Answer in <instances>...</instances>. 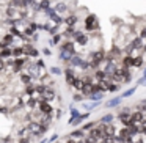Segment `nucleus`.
<instances>
[{"label":"nucleus","instance_id":"nucleus-15","mask_svg":"<svg viewBox=\"0 0 146 143\" xmlns=\"http://www.w3.org/2000/svg\"><path fill=\"white\" fill-rule=\"evenodd\" d=\"M77 21H79V17H77L76 14H71L69 17H66V24H68L69 27H74V24H76Z\"/></svg>","mask_w":146,"mask_h":143},{"label":"nucleus","instance_id":"nucleus-35","mask_svg":"<svg viewBox=\"0 0 146 143\" xmlns=\"http://www.w3.org/2000/svg\"><path fill=\"white\" fill-rule=\"evenodd\" d=\"M42 52H44L46 55H50V51H49V49H44V51H42Z\"/></svg>","mask_w":146,"mask_h":143},{"label":"nucleus","instance_id":"nucleus-24","mask_svg":"<svg viewBox=\"0 0 146 143\" xmlns=\"http://www.w3.org/2000/svg\"><path fill=\"white\" fill-rule=\"evenodd\" d=\"M107 88H108V91H118V90H119V85H115V83H108Z\"/></svg>","mask_w":146,"mask_h":143},{"label":"nucleus","instance_id":"nucleus-18","mask_svg":"<svg viewBox=\"0 0 146 143\" xmlns=\"http://www.w3.org/2000/svg\"><path fill=\"white\" fill-rule=\"evenodd\" d=\"M11 55H14L16 58H19L21 55H24V49H22V47H16V49H13V51H11Z\"/></svg>","mask_w":146,"mask_h":143},{"label":"nucleus","instance_id":"nucleus-12","mask_svg":"<svg viewBox=\"0 0 146 143\" xmlns=\"http://www.w3.org/2000/svg\"><path fill=\"white\" fill-rule=\"evenodd\" d=\"M55 11H58V13H66V11H68V5L63 3V2H58V3L55 5Z\"/></svg>","mask_w":146,"mask_h":143},{"label":"nucleus","instance_id":"nucleus-14","mask_svg":"<svg viewBox=\"0 0 146 143\" xmlns=\"http://www.w3.org/2000/svg\"><path fill=\"white\" fill-rule=\"evenodd\" d=\"M104 134H105V137H113L115 135V127L113 126H104Z\"/></svg>","mask_w":146,"mask_h":143},{"label":"nucleus","instance_id":"nucleus-34","mask_svg":"<svg viewBox=\"0 0 146 143\" xmlns=\"http://www.w3.org/2000/svg\"><path fill=\"white\" fill-rule=\"evenodd\" d=\"M74 99H76V101H79V99H82V96H80V94H76V96H74Z\"/></svg>","mask_w":146,"mask_h":143},{"label":"nucleus","instance_id":"nucleus-7","mask_svg":"<svg viewBox=\"0 0 146 143\" xmlns=\"http://www.w3.org/2000/svg\"><path fill=\"white\" fill-rule=\"evenodd\" d=\"M13 39L14 38H13V35H11V33H10V35H5L3 38H2V41H0V47H8V46L13 43Z\"/></svg>","mask_w":146,"mask_h":143},{"label":"nucleus","instance_id":"nucleus-13","mask_svg":"<svg viewBox=\"0 0 146 143\" xmlns=\"http://www.w3.org/2000/svg\"><path fill=\"white\" fill-rule=\"evenodd\" d=\"M71 85H72L76 90H82L83 88V80L79 79V77H76V79L72 80V83H71Z\"/></svg>","mask_w":146,"mask_h":143},{"label":"nucleus","instance_id":"nucleus-37","mask_svg":"<svg viewBox=\"0 0 146 143\" xmlns=\"http://www.w3.org/2000/svg\"><path fill=\"white\" fill-rule=\"evenodd\" d=\"M145 51H146V46H145Z\"/></svg>","mask_w":146,"mask_h":143},{"label":"nucleus","instance_id":"nucleus-2","mask_svg":"<svg viewBox=\"0 0 146 143\" xmlns=\"http://www.w3.org/2000/svg\"><path fill=\"white\" fill-rule=\"evenodd\" d=\"M38 107H39V110H41L42 115H50L52 113V107L46 101H38Z\"/></svg>","mask_w":146,"mask_h":143},{"label":"nucleus","instance_id":"nucleus-21","mask_svg":"<svg viewBox=\"0 0 146 143\" xmlns=\"http://www.w3.org/2000/svg\"><path fill=\"white\" fill-rule=\"evenodd\" d=\"M25 94H29V96L35 94V86H33V85H30V83H29V85L25 86Z\"/></svg>","mask_w":146,"mask_h":143},{"label":"nucleus","instance_id":"nucleus-22","mask_svg":"<svg viewBox=\"0 0 146 143\" xmlns=\"http://www.w3.org/2000/svg\"><path fill=\"white\" fill-rule=\"evenodd\" d=\"M141 65H143V58H141V57L133 58V66H135V68H140Z\"/></svg>","mask_w":146,"mask_h":143},{"label":"nucleus","instance_id":"nucleus-27","mask_svg":"<svg viewBox=\"0 0 146 143\" xmlns=\"http://www.w3.org/2000/svg\"><path fill=\"white\" fill-rule=\"evenodd\" d=\"M60 39H61V36H60V35H55V36H54V38H52V39H50V44H52V46H55V44H58V41H60Z\"/></svg>","mask_w":146,"mask_h":143},{"label":"nucleus","instance_id":"nucleus-10","mask_svg":"<svg viewBox=\"0 0 146 143\" xmlns=\"http://www.w3.org/2000/svg\"><path fill=\"white\" fill-rule=\"evenodd\" d=\"M61 49H63V52L69 51V54H71V55H76V49H74V44H72V43H71V41L64 43V44L61 46Z\"/></svg>","mask_w":146,"mask_h":143},{"label":"nucleus","instance_id":"nucleus-29","mask_svg":"<svg viewBox=\"0 0 146 143\" xmlns=\"http://www.w3.org/2000/svg\"><path fill=\"white\" fill-rule=\"evenodd\" d=\"M5 68H7V63H5V60H2V58H0V72H2V71H5Z\"/></svg>","mask_w":146,"mask_h":143},{"label":"nucleus","instance_id":"nucleus-5","mask_svg":"<svg viewBox=\"0 0 146 143\" xmlns=\"http://www.w3.org/2000/svg\"><path fill=\"white\" fill-rule=\"evenodd\" d=\"M104 57H105V54H104V51H98V52H93L91 54V58H93V63H101V60H104Z\"/></svg>","mask_w":146,"mask_h":143},{"label":"nucleus","instance_id":"nucleus-28","mask_svg":"<svg viewBox=\"0 0 146 143\" xmlns=\"http://www.w3.org/2000/svg\"><path fill=\"white\" fill-rule=\"evenodd\" d=\"M82 135H83V132H82V130H76V132H72V134H71V137H74V138H80Z\"/></svg>","mask_w":146,"mask_h":143},{"label":"nucleus","instance_id":"nucleus-36","mask_svg":"<svg viewBox=\"0 0 146 143\" xmlns=\"http://www.w3.org/2000/svg\"><path fill=\"white\" fill-rule=\"evenodd\" d=\"M66 143H79V142H76V140H69V142H66Z\"/></svg>","mask_w":146,"mask_h":143},{"label":"nucleus","instance_id":"nucleus-25","mask_svg":"<svg viewBox=\"0 0 146 143\" xmlns=\"http://www.w3.org/2000/svg\"><path fill=\"white\" fill-rule=\"evenodd\" d=\"M71 61H72V65L74 66H80V65H82V58H77V57H74V58H71Z\"/></svg>","mask_w":146,"mask_h":143},{"label":"nucleus","instance_id":"nucleus-8","mask_svg":"<svg viewBox=\"0 0 146 143\" xmlns=\"http://www.w3.org/2000/svg\"><path fill=\"white\" fill-rule=\"evenodd\" d=\"M46 11H47V16L50 17L52 21H55V24H60L61 22V17L57 14V11H55V10H50V8H49V10H46Z\"/></svg>","mask_w":146,"mask_h":143},{"label":"nucleus","instance_id":"nucleus-23","mask_svg":"<svg viewBox=\"0 0 146 143\" xmlns=\"http://www.w3.org/2000/svg\"><path fill=\"white\" fill-rule=\"evenodd\" d=\"M96 77H98L99 80H105V77H107V72H105V71H98V72H96Z\"/></svg>","mask_w":146,"mask_h":143},{"label":"nucleus","instance_id":"nucleus-20","mask_svg":"<svg viewBox=\"0 0 146 143\" xmlns=\"http://www.w3.org/2000/svg\"><path fill=\"white\" fill-rule=\"evenodd\" d=\"M21 80H22L24 83H27V85H29L30 82H32V74H22V76H21Z\"/></svg>","mask_w":146,"mask_h":143},{"label":"nucleus","instance_id":"nucleus-9","mask_svg":"<svg viewBox=\"0 0 146 143\" xmlns=\"http://www.w3.org/2000/svg\"><path fill=\"white\" fill-rule=\"evenodd\" d=\"M24 54L29 55V57H38L39 52L35 47H32V46H27V47H24Z\"/></svg>","mask_w":146,"mask_h":143},{"label":"nucleus","instance_id":"nucleus-6","mask_svg":"<svg viewBox=\"0 0 146 143\" xmlns=\"http://www.w3.org/2000/svg\"><path fill=\"white\" fill-rule=\"evenodd\" d=\"M54 96H55V90L46 86V90H44V93L41 94V98L44 99V101H49V99H54Z\"/></svg>","mask_w":146,"mask_h":143},{"label":"nucleus","instance_id":"nucleus-31","mask_svg":"<svg viewBox=\"0 0 146 143\" xmlns=\"http://www.w3.org/2000/svg\"><path fill=\"white\" fill-rule=\"evenodd\" d=\"M130 94H133V90H129V91H126V93H124V98H127V96H130Z\"/></svg>","mask_w":146,"mask_h":143},{"label":"nucleus","instance_id":"nucleus-19","mask_svg":"<svg viewBox=\"0 0 146 143\" xmlns=\"http://www.w3.org/2000/svg\"><path fill=\"white\" fill-rule=\"evenodd\" d=\"M123 66H124V68L133 66V58H132V57H126V58H124V61H123Z\"/></svg>","mask_w":146,"mask_h":143},{"label":"nucleus","instance_id":"nucleus-32","mask_svg":"<svg viewBox=\"0 0 146 143\" xmlns=\"http://www.w3.org/2000/svg\"><path fill=\"white\" fill-rule=\"evenodd\" d=\"M17 143H30V140H29V138H21Z\"/></svg>","mask_w":146,"mask_h":143},{"label":"nucleus","instance_id":"nucleus-17","mask_svg":"<svg viewBox=\"0 0 146 143\" xmlns=\"http://www.w3.org/2000/svg\"><path fill=\"white\" fill-rule=\"evenodd\" d=\"M130 46H132L133 49H141V47H143L141 38H135V39H133V41H132V44H130Z\"/></svg>","mask_w":146,"mask_h":143},{"label":"nucleus","instance_id":"nucleus-30","mask_svg":"<svg viewBox=\"0 0 146 143\" xmlns=\"http://www.w3.org/2000/svg\"><path fill=\"white\" fill-rule=\"evenodd\" d=\"M111 120H113V115H107V116L102 120V123H108V121H111Z\"/></svg>","mask_w":146,"mask_h":143},{"label":"nucleus","instance_id":"nucleus-33","mask_svg":"<svg viewBox=\"0 0 146 143\" xmlns=\"http://www.w3.org/2000/svg\"><path fill=\"white\" fill-rule=\"evenodd\" d=\"M52 72H54V74H60V69H58V68H54V69H52Z\"/></svg>","mask_w":146,"mask_h":143},{"label":"nucleus","instance_id":"nucleus-4","mask_svg":"<svg viewBox=\"0 0 146 143\" xmlns=\"http://www.w3.org/2000/svg\"><path fill=\"white\" fill-rule=\"evenodd\" d=\"M74 39H76V43H79L82 46H85L88 43V36H85L82 32H74Z\"/></svg>","mask_w":146,"mask_h":143},{"label":"nucleus","instance_id":"nucleus-26","mask_svg":"<svg viewBox=\"0 0 146 143\" xmlns=\"http://www.w3.org/2000/svg\"><path fill=\"white\" fill-rule=\"evenodd\" d=\"M119 101H121V98H116V99H111V101L110 102H108V107H115V105H118V104H119Z\"/></svg>","mask_w":146,"mask_h":143},{"label":"nucleus","instance_id":"nucleus-16","mask_svg":"<svg viewBox=\"0 0 146 143\" xmlns=\"http://www.w3.org/2000/svg\"><path fill=\"white\" fill-rule=\"evenodd\" d=\"M11 55V51L8 47H2V51H0V58L2 60H5V58H8Z\"/></svg>","mask_w":146,"mask_h":143},{"label":"nucleus","instance_id":"nucleus-1","mask_svg":"<svg viewBox=\"0 0 146 143\" xmlns=\"http://www.w3.org/2000/svg\"><path fill=\"white\" fill-rule=\"evenodd\" d=\"M85 29L88 30V32H93V30L99 29V22H98V19H96V16L90 14V16L86 17L85 19Z\"/></svg>","mask_w":146,"mask_h":143},{"label":"nucleus","instance_id":"nucleus-3","mask_svg":"<svg viewBox=\"0 0 146 143\" xmlns=\"http://www.w3.org/2000/svg\"><path fill=\"white\" fill-rule=\"evenodd\" d=\"M24 65H25V60H22V58H16V60L13 61V65H11V68H13L14 72H19V71H22Z\"/></svg>","mask_w":146,"mask_h":143},{"label":"nucleus","instance_id":"nucleus-11","mask_svg":"<svg viewBox=\"0 0 146 143\" xmlns=\"http://www.w3.org/2000/svg\"><path fill=\"white\" fill-rule=\"evenodd\" d=\"M49 7H50V2H49V0H42L38 5H35L36 10H49Z\"/></svg>","mask_w":146,"mask_h":143}]
</instances>
